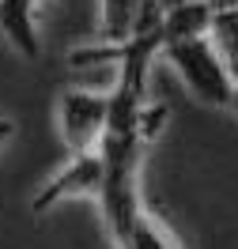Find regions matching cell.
<instances>
[{
    "label": "cell",
    "mask_w": 238,
    "mask_h": 249,
    "mask_svg": "<svg viewBox=\"0 0 238 249\" xmlns=\"http://www.w3.org/2000/svg\"><path fill=\"white\" fill-rule=\"evenodd\" d=\"M208 42L216 46V53L223 57L227 72L235 79L238 76V8H227V12H216V16H212Z\"/></svg>",
    "instance_id": "8992f818"
},
{
    "label": "cell",
    "mask_w": 238,
    "mask_h": 249,
    "mask_svg": "<svg viewBox=\"0 0 238 249\" xmlns=\"http://www.w3.org/2000/svg\"><path fill=\"white\" fill-rule=\"evenodd\" d=\"M212 8L208 0H182L174 8L163 12V23H159V38L163 46H174V42H193V38H208L212 31Z\"/></svg>",
    "instance_id": "277c9868"
},
{
    "label": "cell",
    "mask_w": 238,
    "mask_h": 249,
    "mask_svg": "<svg viewBox=\"0 0 238 249\" xmlns=\"http://www.w3.org/2000/svg\"><path fill=\"white\" fill-rule=\"evenodd\" d=\"M170 121V109H166V102H144L140 113H136V136H140V143H151L163 132V124Z\"/></svg>",
    "instance_id": "ba28073f"
},
{
    "label": "cell",
    "mask_w": 238,
    "mask_h": 249,
    "mask_svg": "<svg viewBox=\"0 0 238 249\" xmlns=\"http://www.w3.org/2000/svg\"><path fill=\"white\" fill-rule=\"evenodd\" d=\"M98 189H102V159H98V147H95V151L68 159V166H61L38 189V196L31 200V212L42 215L57 200H68V196H98Z\"/></svg>",
    "instance_id": "3957f363"
},
{
    "label": "cell",
    "mask_w": 238,
    "mask_h": 249,
    "mask_svg": "<svg viewBox=\"0 0 238 249\" xmlns=\"http://www.w3.org/2000/svg\"><path fill=\"white\" fill-rule=\"evenodd\" d=\"M163 57L178 68L182 83L208 106H231V72L208 38L163 46Z\"/></svg>",
    "instance_id": "6da1fadb"
},
{
    "label": "cell",
    "mask_w": 238,
    "mask_h": 249,
    "mask_svg": "<svg viewBox=\"0 0 238 249\" xmlns=\"http://www.w3.org/2000/svg\"><path fill=\"white\" fill-rule=\"evenodd\" d=\"M8 136H12V121H8V117H0V143L8 140Z\"/></svg>",
    "instance_id": "30bf717a"
},
{
    "label": "cell",
    "mask_w": 238,
    "mask_h": 249,
    "mask_svg": "<svg viewBox=\"0 0 238 249\" xmlns=\"http://www.w3.org/2000/svg\"><path fill=\"white\" fill-rule=\"evenodd\" d=\"M140 0H102V38L106 46H121L132 38V19H136Z\"/></svg>",
    "instance_id": "52a82bcc"
},
{
    "label": "cell",
    "mask_w": 238,
    "mask_h": 249,
    "mask_svg": "<svg viewBox=\"0 0 238 249\" xmlns=\"http://www.w3.org/2000/svg\"><path fill=\"white\" fill-rule=\"evenodd\" d=\"M34 4H38V0H0V31L12 38V46H16L27 61H34V57H38Z\"/></svg>",
    "instance_id": "5b68a950"
},
{
    "label": "cell",
    "mask_w": 238,
    "mask_h": 249,
    "mask_svg": "<svg viewBox=\"0 0 238 249\" xmlns=\"http://www.w3.org/2000/svg\"><path fill=\"white\" fill-rule=\"evenodd\" d=\"M231 109H235V117H238V76L231 79Z\"/></svg>",
    "instance_id": "9c48e42d"
},
{
    "label": "cell",
    "mask_w": 238,
    "mask_h": 249,
    "mask_svg": "<svg viewBox=\"0 0 238 249\" xmlns=\"http://www.w3.org/2000/svg\"><path fill=\"white\" fill-rule=\"evenodd\" d=\"M57 124L72 155L95 151L106 132V94L87 87H68L57 98Z\"/></svg>",
    "instance_id": "7a4b0ae2"
}]
</instances>
